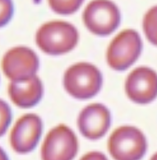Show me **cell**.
<instances>
[{"mask_svg": "<svg viewBox=\"0 0 157 160\" xmlns=\"http://www.w3.org/2000/svg\"><path fill=\"white\" fill-rule=\"evenodd\" d=\"M12 114L7 103L0 99V137L5 133L10 122Z\"/></svg>", "mask_w": 157, "mask_h": 160, "instance_id": "cell-14", "label": "cell"}, {"mask_svg": "<svg viewBox=\"0 0 157 160\" xmlns=\"http://www.w3.org/2000/svg\"><path fill=\"white\" fill-rule=\"evenodd\" d=\"M83 17L88 29L99 36L112 33L118 27L121 18L119 9L109 0H94L90 2Z\"/></svg>", "mask_w": 157, "mask_h": 160, "instance_id": "cell-4", "label": "cell"}, {"mask_svg": "<svg viewBox=\"0 0 157 160\" xmlns=\"http://www.w3.org/2000/svg\"><path fill=\"white\" fill-rule=\"evenodd\" d=\"M0 160H9L5 152L0 148Z\"/></svg>", "mask_w": 157, "mask_h": 160, "instance_id": "cell-17", "label": "cell"}, {"mask_svg": "<svg viewBox=\"0 0 157 160\" xmlns=\"http://www.w3.org/2000/svg\"><path fill=\"white\" fill-rule=\"evenodd\" d=\"M39 67V60L33 51L25 47L9 50L2 62L3 71L12 81L25 79L35 76Z\"/></svg>", "mask_w": 157, "mask_h": 160, "instance_id": "cell-7", "label": "cell"}, {"mask_svg": "<svg viewBox=\"0 0 157 160\" xmlns=\"http://www.w3.org/2000/svg\"><path fill=\"white\" fill-rule=\"evenodd\" d=\"M43 92L42 82L35 76L25 79L13 81L8 88V93L12 101L23 108L36 105L42 98Z\"/></svg>", "mask_w": 157, "mask_h": 160, "instance_id": "cell-11", "label": "cell"}, {"mask_svg": "<svg viewBox=\"0 0 157 160\" xmlns=\"http://www.w3.org/2000/svg\"><path fill=\"white\" fill-rule=\"evenodd\" d=\"M126 89L133 101L141 104L148 103L156 96V74L148 68H136L128 77Z\"/></svg>", "mask_w": 157, "mask_h": 160, "instance_id": "cell-9", "label": "cell"}, {"mask_svg": "<svg viewBox=\"0 0 157 160\" xmlns=\"http://www.w3.org/2000/svg\"><path fill=\"white\" fill-rule=\"evenodd\" d=\"M78 149L76 136L69 128L60 125L51 130L42 147L43 160H72Z\"/></svg>", "mask_w": 157, "mask_h": 160, "instance_id": "cell-6", "label": "cell"}, {"mask_svg": "<svg viewBox=\"0 0 157 160\" xmlns=\"http://www.w3.org/2000/svg\"><path fill=\"white\" fill-rule=\"evenodd\" d=\"M42 120L38 116L28 114L17 121L10 134V143L17 153L25 154L34 149L41 137Z\"/></svg>", "mask_w": 157, "mask_h": 160, "instance_id": "cell-8", "label": "cell"}, {"mask_svg": "<svg viewBox=\"0 0 157 160\" xmlns=\"http://www.w3.org/2000/svg\"><path fill=\"white\" fill-rule=\"evenodd\" d=\"M102 77L95 66L87 63H79L71 67L65 73L64 85L72 96L85 99L95 96L100 89Z\"/></svg>", "mask_w": 157, "mask_h": 160, "instance_id": "cell-2", "label": "cell"}, {"mask_svg": "<svg viewBox=\"0 0 157 160\" xmlns=\"http://www.w3.org/2000/svg\"><path fill=\"white\" fill-rule=\"evenodd\" d=\"M13 12L11 0H0V27L4 26L9 22Z\"/></svg>", "mask_w": 157, "mask_h": 160, "instance_id": "cell-15", "label": "cell"}, {"mask_svg": "<svg viewBox=\"0 0 157 160\" xmlns=\"http://www.w3.org/2000/svg\"><path fill=\"white\" fill-rule=\"evenodd\" d=\"M144 28L146 36L153 44H156V7L150 9L145 16Z\"/></svg>", "mask_w": 157, "mask_h": 160, "instance_id": "cell-13", "label": "cell"}, {"mask_svg": "<svg viewBox=\"0 0 157 160\" xmlns=\"http://www.w3.org/2000/svg\"><path fill=\"white\" fill-rule=\"evenodd\" d=\"M141 49L142 42L139 34L134 30H125L110 44L107 52L108 63L115 70H125L137 60Z\"/></svg>", "mask_w": 157, "mask_h": 160, "instance_id": "cell-5", "label": "cell"}, {"mask_svg": "<svg viewBox=\"0 0 157 160\" xmlns=\"http://www.w3.org/2000/svg\"><path fill=\"white\" fill-rule=\"evenodd\" d=\"M84 0H48L49 5L55 12L61 15L74 13L81 6Z\"/></svg>", "mask_w": 157, "mask_h": 160, "instance_id": "cell-12", "label": "cell"}, {"mask_svg": "<svg viewBox=\"0 0 157 160\" xmlns=\"http://www.w3.org/2000/svg\"><path fill=\"white\" fill-rule=\"evenodd\" d=\"M78 34L72 25L62 21L45 23L36 33V42L43 51L50 55L68 52L77 44Z\"/></svg>", "mask_w": 157, "mask_h": 160, "instance_id": "cell-1", "label": "cell"}, {"mask_svg": "<svg viewBox=\"0 0 157 160\" xmlns=\"http://www.w3.org/2000/svg\"><path fill=\"white\" fill-rule=\"evenodd\" d=\"M111 124L109 110L100 103L87 106L80 114L78 120L79 130L83 135L90 140L102 137Z\"/></svg>", "mask_w": 157, "mask_h": 160, "instance_id": "cell-10", "label": "cell"}, {"mask_svg": "<svg viewBox=\"0 0 157 160\" xmlns=\"http://www.w3.org/2000/svg\"><path fill=\"white\" fill-rule=\"evenodd\" d=\"M80 160H108L104 155L98 152H92L84 156Z\"/></svg>", "mask_w": 157, "mask_h": 160, "instance_id": "cell-16", "label": "cell"}, {"mask_svg": "<svg viewBox=\"0 0 157 160\" xmlns=\"http://www.w3.org/2000/svg\"><path fill=\"white\" fill-rule=\"evenodd\" d=\"M109 150L116 160H140L146 151L145 137L136 128L125 126L116 130L110 137Z\"/></svg>", "mask_w": 157, "mask_h": 160, "instance_id": "cell-3", "label": "cell"}]
</instances>
